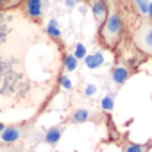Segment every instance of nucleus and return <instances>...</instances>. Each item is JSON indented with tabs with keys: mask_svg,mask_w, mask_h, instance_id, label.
<instances>
[{
	"mask_svg": "<svg viewBox=\"0 0 152 152\" xmlns=\"http://www.w3.org/2000/svg\"><path fill=\"white\" fill-rule=\"evenodd\" d=\"M107 2H109V11L104 23L99 27V41L106 48H115L122 41L125 31V16L120 2H116V0H107Z\"/></svg>",
	"mask_w": 152,
	"mask_h": 152,
	"instance_id": "obj_1",
	"label": "nucleus"
},
{
	"mask_svg": "<svg viewBox=\"0 0 152 152\" xmlns=\"http://www.w3.org/2000/svg\"><path fill=\"white\" fill-rule=\"evenodd\" d=\"M132 43L147 57H152V20H143L132 32Z\"/></svg>",
	"mask_w": 152,
	"mask_h": 152,
	"instance_id": "obj_2",
	"label": "nucleus"
},
{
	"mask_svg": "<svg viewBox=\"0 0 152 152\" xmlns=\"http://www.w3.org/2000/svg\"><path fill=\"white\" fill-rule=\"evenodd\" d=\"M20 9L29 20L39 22L45 15V2L43 0H22Z\"/></svg>",
	"mask_w": 152,
	"mask_h": 152,
	"instance_id": "obj_3",
	"label": "nucleus"
},
{
	"mask_svg": "<svg viewBox=\"0 0 152 152\" xmlns=\"http://www.w3.org/2000/svg\"><path fill=\"white\" fill-rule=\"evenodd\" d=\"M25 134V125H6V129L0 132V143L2 145H13L16 141H20Z\"/></svg>",
	"mask_w": 152,
	"mask_h": 152,
	"instance_id": "obj_4",
	"label": "nucleus"
},
{
	"mask_svg": "<svg viewBox=\"0 0 152 152\" xmlns=\"http://www.w3.org/2000/svg\"><path fill=\"white\" fill-rule=\"evenodd\" d=\"M90 4V9H91V15L97 22V25L100 27L107 16V11H109V2L107 0H88Z\"/></svg>",
	"mask_w": 152,
	"mask_h": 152,
	"instance_id": "obj_5",
	"label": "nucleus"
},
{
	"mask_svg": "<svg viewBox=\"0 0 152 152\" xmlns=\"http://www.w3.org/2000/svg\"><path fill=\"white\" fill-rule=\"evenodd\" d=\"M129 77H131V70H129L125 64H116V66L111 70V81H113L116 86H124Z\"/></svg>",
	"mask_w": 152,
	"mask_h": 152,
	"instance_id": "obj_6",
	"label": "nucleus"
},
{
	"mask_svg": "<svg viewBox=\"0 0 152 152\" xmlns=\"http://www.w3.org/2000/svg\"><path fill=\"white\" fill-rule=\"evenodd\" d=\"M93 113L86 107H77L72 115H70V124H84V122H90L93 120Z\"/></svg>",
	"mask_w": 152,
	"mask_h": 152,
	"instance_id": "obj_7",
	"label": "nucleus"
},
{
	"mask_svg": "<svg viewBox=\"0 0 152 152\" xmlns=\"http://www.w3.org/2000/svg\"><path fill=\"white\" fill-rule=\"evenodd\" d=\"M61 136H63V127L61 125H57V127H50L47 132H45V143H48V145H52V147H56L57 143H59V140H61Z\"/></svg>",
	"mask_w": 152,
	"mask_h": 152,
	"instance_id": "obj_8",
	"label": "nucleus"
},
{
	"mask_svg": "<svg viewBox=\"0 0 152 152\" xmlns=\"http://www.w3.org/2000/svg\"><path fill=\"white\" fill-rule=\"evenodd\" d=\"M84 64L90 68V70H95V68H100L104 64V56L102 52H93V54H88L84 57Z\"/></svg>",
	"mask_w": 152,
	"mask_h": 152,
	"instance_id": "obj_9",
	"label": "nucleus"
},
{
	"mask_svg": "<svg viewBox=\"0 0 152 152\" xmlns=\"http://www.w3.org/2000/svg\"><path fill=\"white\" fill-rule=\"evenodd\" d=\"M150 143H132V141H124V148L122 152H148L150 150Z\"/></svg>",
	"mask_w": 152,
	"mask_h": 152,
	"instance_id": "obj_10",
	"label": "nucleus"
},
{
	"mask_svg": "<svg viewBox=\"0 0 152 152\" xmlns=\"http://www.w3.org/2000/svg\"><path fill=\"white\" fill-rule=\"evenodd\" d=\"M47 36L50 38V39H54V41H61V31H59V27H57V20H54V18H50L48 20V23H47Z\"/></svg>",
	"mask_w": 152,
	"mask_h": 152,
	"instance_id": "obj_11",
	"label": "nucleus"
},
{
	"mask_svg": "<svg viewBox=\"0 0 152 152\" xmlns=\"http://www.w3.org/2000/svg\"><path fill=\"white\" fill-rule=\"evenodd\" d=\"M77 64H79V59L75 57L73 54H66L63 57V66H64L66 72H75V70H77Z\"/></svg>",
	"mask_w": 152,
	"mask_h": 152,
	"instance_id": "obj_12",
	"label": "nucleus"
},
{
	"mask_svg": "<svg viewBox=\"0 0 152 152\" xmlns=\"http://www.w3.org/2000/svg\"><path fill=\"white\" fill-rule=\"evenodd\" d=\"M148 4L150 0H132V6L136 9V13L143 18H147V13H148Z\"/></svg>",
	"mask_w": 152,
	"mask_h": 152,
	"instance_id": "obj_13",
	"label": "nucleus"
},
{
	"mask_svg": "<svg viewBox=\"0 0 152 152\" xmlns=\"http://www.w3.org/2000/svg\"><path fill=\"white\" fill-rule=\"evenodd\" d=\"M100 106H102V111L111 113V111H113V107H115V97H113V95H106V97L102 99Z\"/></svg>",
	"mask_w": 152,
	"mask_h": 152,
	"instance_id": "obj_14",
	"label": "nucleus"
},
{
	"mask_svg": "<svg viewBox=\"0 0 152 152\" xmlns=\"http://www.w3.org/2000/svg\"><path fill=\"white\" fill-rule=\"evenodd\" d=\"M20 4H22V0H0V11H6V9L18 7Z\"/></svg>",
	"mask_w": 152,
	"mask_h": 152,
	"instance_id": "obj_15",
	"label": "nucleus"
},
{
	"mask_svg": "<svg viewBox=\"0 0 152 152\" xmlns=\"http://www.w3.org/2000/svg\"><path fill=\"white\" fill-rule=\"evenodd\" d=\"M73 56L77 57L79 61H84V57L88 56V52H86V47H84L83 43H77V45H75V50H73Z\"/></svg>",
	"mask_w": 152,
	"mask_h": 152,
	"instance_id": "obj_16",
	"label": "nucleus"
},
{
	"mask_svg": "<svg viewBox=\"0 0 152 152\" xmlns=\"http://www.w3.org/2000/svg\"><path fill=\"white\" fill-rule=\"evenodd\" d=\"M59 86H61V90H66V91H70L73 86H72V81L66 77V75H59Z\"/></svg>",
	"mask_w": 152,
	"mask_h": 152,
	"instance_id": "obj_17",
	"label": "nucleus"
},
{
	"mask_svg": "<svg viewBox=\"0 0 152 152\" xmlns=\"http://www.w3.org/2000/svg\"><path fill=\"white\" fill-rule=\"evenodd\" d=\"M95 93H97V86H95V84H88L86 90H84V95H86V97H93Z\"/></svg>",
	"mask_w": 152,
	"mask_h": 152,
	"instance_id": "obj_18",
	"label": "nucleus"
},
{
	"mask_svg": "<svg viewBox=\"0 0 152 152\" xmlns=\"http://www.w3.org/2000/svg\"><path fill=\"white\" fill-rule=\"evenodd\" d=\"M64 4H66V7H68V9H73V7H75V4H77V2H75V0H66Z\"/></svg>",
	"mask_w": 152,
	"mask_h": 152,
	"instance_id": "obj_19",
	"label": "nucleus"
},
{
	"mask_svg": "<svg viewBox=\"0 0 152 152\" xmlns=\"http://www.w3.org/2000/svg\"><path fill=\"white\" fill-rule=\"evenodd\" d=\"M147 20H152V2L148 4V13H147Z\"/></svg>",
	"mask_w": 152,
	"mask_h": 152,
	"instance_id": "obj_20",
	"label": "nucleus"
},
{
	"mask_svg": "<svg viewBox=\"0 0 152 152\" xmlns=\"http://www.w3.org/2000/svg\"><path fill=\"white\" fill-rule=\"evenodd\" d=\"M4 129H6V125H4V124H0V132H2Z\"/></svg>",
	"mask_w": 152,
	"mask_h": 152,
	"instance_id": "obj_21",
	"label": "nucleus"
},
{
	"mask_svg": "<svg viewBox=\"0 0 152 152\" xmlns=\"http://www.w3.org/2000/svg\"><path fill=\"white\" fill-rule=\"evenodd\" d=\"M116 2H120V4H125V2H127V0H116Z\"/></svg>",
	"mask_w": 152,
	"mask_h": 152,
	"instance_id": "obj_22",
	"label": "nucleus"
},
{
	"mask_svg": "<svg viewBox=\"0 0 152 152\" xmlns=\"http://www.w3.org/2000/svg\"><path fill=\"white\" fill-rule=\"evenodd\" d=\"M75 2H84V0H75Z\"/></svg>",
	"mask_w": 152,
	"mask_h": 152,
	"instance_id": "obj_23",
	"label": "nucleus"
}]
</instances>
